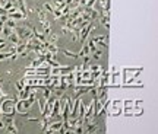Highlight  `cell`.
Listing matches in <instances>:
<instances>
[{
  "label": "cell",
  "instance_id": "7a4b0ae2",
  "mask_svg": "<svg viewBox=\"0 0 158 134\" xmlns=\"http://www.w3.org/2000/svg\"><path fill=\"white\" fill-rule=\"evenodd\" d=\"M28 10H31V12H35V13H37V16H38V19H40V22H44V21H47V15H46V10H44L43 8L34 6V8H29Z\"/></svg>",
  "mask_w": 158,
  "mask_h": 134
},
{
  "label": "cell",
  "instance_id": "7c38bea8",
  "mask_svg": "<svg viewBox=\"0 0 158 134\" xmlns=\"http://www.w3.org/2000/svg\"><path fill=\"white\" fill-rule=\"evenodd\" d=\"M54 2V8H57V9H60L62 6H65L66 3H65V0H53Z\"/></svg>",
  "mask_w": 158,
  "mask_h": 134
},
{
  "label": "cell",
  "instance_id": "4fadbf2b",
  "mask_svg": "<svg viewBox=\"0 0 158 134\" xmlns=\"http://www.w3.org/2000/svg\"><path fill=\"white\" fill-rule=\"evenodd\" d=\"M101 54H103V53H101V50H97V51H94L91 56H92L95 60H100V58H101Z\"/></svg>",
  "mask_w": 158,
  "mask_h": 134
},
{
  "label": "cell",
  "instance_id": "52a82bcc",
  "mask_svg": "<svg viewBox=\"0 0 158 134\" xmlns=\"http://www.w3.org/2000/svg\"><path fill=\"white\" fill-rule=\"evenodd\" d=\"M78 54H79V57H84V56L91 54V53H89V47H88V44H86V42H84V45H82V48H81V51H79Z\"/></svg>",
  "mask_w": 158,
  "mask_h": 134
},
{
  "label": "cell",
  "instance_id": "3957f363",
  "mask_svg": "<svg viewBox=\"0 0 158 134\" xmlns=\"http://www.w3.org/2000/svg\"><path fill=\"white\" fill-rule=\"evenodd\" d=\"M5 130H6V133H13V134L19 133L18 127L15 125V119H13L12 117H9V119H8V122H6V127H5Z\"/></svg>",
  "mask_w": 158,
  "mask_h": 134
},
{
  "label": "cell",
  "instance_id": "277c9868",
  "mask_svg": "<svg viewBox=\"0 0 158 134\" xmlns=\"http://www.w3.org/2000/svg\"><path fill=\"white\" fill-rule=\"evenodd\" d=\"M95 44H100L101 47H108V35H98V37H94L91 38Z\"/></svg>",
  "mask_w": 158,
  "mask_h": 134
},
{
  "label": "cell",
  "instance_id": "ba28073f",
  "mask_svg": "<svg viewBox=\"0 0 158 134\" xmlns=\"http://www.w3.org/2000/svg\"><path fill=\"white\" fill-rule=\"evenodd\" d=\"M98 21H100V24H101V25H104V26H105V29H110V24H108V16H103V15H100Z\"/></svg>",
  "mask_w": 158,
  "mask_h": 134
},
{
  "label": "cell",
  "instance_id": "30bf717a",
  "mask_svg": "<svg viewBox=\"0 0 158 134\" xmlns=\"http://www.w3.org/2000/svg\"><path fill=\"white\" fill-rule=\"evenodd\" d=\"M48 37H50V38H48L47 41H48V42H51V44H56V42L59 41V35H57V34H53V32H51Z\"/></svg>",
  "mask_w": 158,
  "mask_h": 134
},
{
  "label": "cell",
  "instance_id": "5b68a950",
  "mask_svg": "<svg viewBox=\"0 0 158 134\" xmlns=\"http://www.w3.org/2000/svg\"><path fill=\"white\" fill-rule=\"evenodd\" d=\"M8 18H11V19H13V21H27V19H28V16L24 15L22 12H19V10L8 13Z\"/></svg>",
  "mask_w": 158,
  "mask_h": 134
},
{
  "label": "cell",
  "instance_id": "9c48e42d",
  "mask_svg": "<svg viewBox=\"0 0 158 134\" xmlns=\"http://www.w3.org/2000/svg\"><path fill=\"white\" fill-rule=\"evenodd\" d=\"M60 51H62V53H63L66 57H72V58H81V57H79V54H76V53H72V51H69V50H65V48H62Z\"/></svg>",
  "mask_w": 158,
  "mask_h": 134
},
{
  "label": "cell",
  "instance_id": "8992f818",
  "mask_svg": "<svg viewBox=\"0 0 158 134\" xmlns=\"http://www.w3.org/2000/svg\"><path fill=\"white\" fill-rule=\"evenodd\" d=\"M16 6H18L19 12H22L24 15H27L28 9H27V5H25V0H16Z\"/></svg>",
  "mask_w": 158,
  "mask_h": 134
},
{
  "label": "cell",
  "instance_id": "6da1fadb",
  "mask_svg": "<svg viewBox=\"0 0 158 134\" xmlns=\"http://www.w3.org/2000/svg\"><path fill=\"white\" fill-rule=\"evenodd\" d=\"M97 29V25L95 24H92V22H89V24H86L84 28H81V34H79V40L82 41V42H85L86 41V38H88V35L92 32V31H95Z\"/></svg>",
  "mask_w": 158,
  "mask_h": 134
},
{
  "label": "cell",
  "instance_id": "5bb4252c",
  "mask_svg": "<svg viewBox=\"0 0 158 134\" xmlns=\"http://www.w3.org/2000/svg\"><path fill=\"white\" fill-rule=\"evenodd\" d=\"M43 9H44V10H47V12H53V9H54V8H53L50 3H44V5H43Z\"/></svg>",
  "mask_w": 158,
  "mask_h": 134
},
{
  "label": "cell",
  "instance_id": "8fae6325",
  "mask_svg": "<svg viewBox=\"0 0 158 134\" xmlns=\"http://www.w3.org/2000/svg\"><path fill=\"white\" fill-rule=\"evenodd\" d=\"M15 86H16V90H18V92H19V90H22V89L25 87V82H24V79L18 80V82L15 83Z\"/></svg>",
  "mask_w": 158,
  "mask_h": 134
}]
</instances>
